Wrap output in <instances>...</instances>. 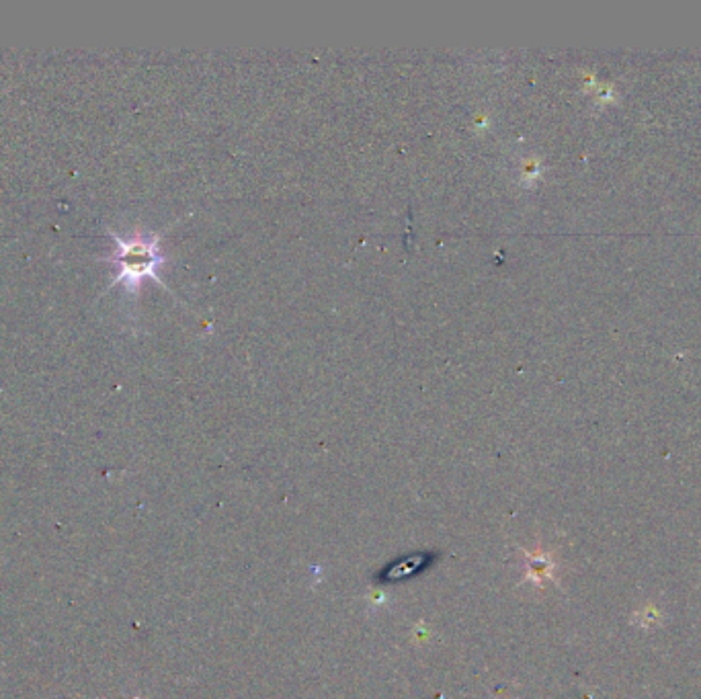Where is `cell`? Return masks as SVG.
<instances>
[{"instance_id":"obj_1","label":"cell","mask_w":701,"mask_h":699,"mask_svg":"<svg viewBox=\"0 0 701 699\" xmlns=\"http://www.w3.org/2000/svg\"><path fill=\"white\" fill-rule=\"evenodd\" d=\"M115 253L109 257L111 263L117 265V273L113 283H123L130 292H138V287L144 279H154L160 283L158 269L164 263L158 234L136 232L130 238H121L113 234Z\"/></svg>"}]
</instances>
